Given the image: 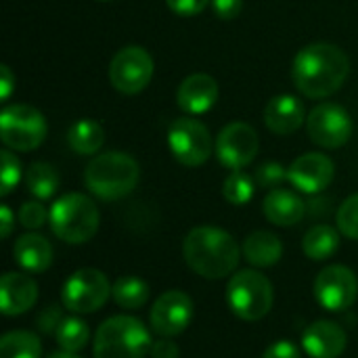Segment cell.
Wrapping results in <instances>:
<instances>
[{
  "label": "cell",
  "mask_w": 358,
  "mask_h": 358,
  "mask_svg": "<svg viewBox=\"0 0 358 358\" xmlns=\"http://www.w3.org/2000/svg\"><path fill=\"white\" fill-rule=\"evenodd\" d=\"M101 2H109V0H101Z\"/></svg>",
  "instance_id": "42"
},
{
  "label": "cell",
  "mask_w": 358,
  "mask_h": 358,
  "mask_svg": "<svg viewBox=\"0 0 358 358\" xmlns=\"http://www.w3.org/2000/svg\"><path fill=\"white\" fill-rule=\"evenodd\" d=\"M350 73V61L346 52L327 42L304 46L292 67L294 84L308 99H325L342 88Z\"/></svg>",
  "instance_id": "1"
},
{
  "label": "cell",
  "mask_w": 358,
  "mask_h": 358,
  "mask_svg": "<svg viewBox=\"0 0 358 358\" xmlns=\"http://www.w3.org/2000/svg\"><path fill=\"white\" fill-rule=\"evenodd\" d=\"M65 317L61 315V310H59V306H48V308H44L40 315H38V319H36V323H38V329L42 331V334H55L57 329H59V325H61V321H63Z\"/></svg>",
  "instance_id": "34"
},
{
  "label": "cell",
  "mask_w": 358,
  "mask_h": 358,
  "mask_svg": "<svg viewBox=\"0 0 358 358\" xmlns=\"http://www.w3.org/2000/svg\"><path fill=\"white\" fill-rule=\"evenodd\" d=\"M149 329L134 317L117 315L107 319L94 334V358H145L151 355Z\"/></svg>",
  "instance_id": "4"
},
{
  "label": "cell",
  "mask_w": 358,
  "mask_h": 358,
  "mask_svg": "<svg viewBox=\"0 0 358 358\" xmlns=\"http://www.w3.org/2000/svg\"><path fill=\"white\" fill-rule=\"evenodd\" d=\"M151 357L153 358H178V346L170 342L168 338L153 342L151 346Z\"/></svg>",
  "instance_id": "38"
},
{
  "label": "cell",
  "mask_w": 358,
  "mask_h": 358,
  "mask_svg": "<svg viewBox=\"0 0 358 358\" xmlns=\"http://www.w3.org/2000/svg\"><path fill=\"white\" fill-rule=\"evenodd\" d=\"M273 283L258 271H239L227 285V302L243 321H260L273 308Z\"/></svg>",
  "instance_id": "6"
},
{
  "label": "cell",
  "mask_w": 358,
  "mask_h": 358,
  "mask_svg": "<svg viewBox=\"0 0 358 358\" xmlns=\"http://www.w3.org/2000/svg\"><path fill=\"white\" fill-rule=\"evenodd\" d=\"M15 262L27 273H44L52 262V248L46 237L38 233H25L15 241Z\"/></svg>",
  "instance_id": "21"
},
{
  "label": "cell",
  "mask_w": 358,
  "mask_h": 358,
  "mask_svg": "<svg viewBox=\"0 0 358 358\" xmlns=\"http://www.w3.org/2000/svg\"><path fill=\"white\" fill-rule=\"evenodd\" d=\"M222 195L233 206H243L254 197V180L241 170H233L222 185Z\"/></svg>",
  "instance_id": "29"
},
{
  "label": "cell",
  "mask_w": 358,
  "mask_h": 358,
  "mask_svg": "<svg viewBox=\"0 0 358 358\" xmlns=\"http://www.w3.org/2000/svg\"><path fill=\"white\" fill-rule=\"evenodd\" d=\"M338 229L348 239L358 241V193L350 195L338 210Z\"/></svg>",
  "instance_id": "30"
},
{
  "label": "cell",
  "mask_w": 358,
  "mask_h": 358,
  "mask_svg": "<svg viewBox=\"0 0 358 358\" xmlns=\"http://www.w3.org/2000/svg\"><path fill=\"white\" fill-rule=\"evenodd\" d=\"M0 73H2V82H0V96L8 99L10 90H13V73L8 69V65H0Z\"/></svg>",
  "instance_id": "40"
},
{
  "label": "cell",
  "mask_w": 358,
  "mask_h": 358,
  "mask_svg": "<svg viewBox=\"0 0 358 358\" xmlns=\"http://www.w3.org/2000/svg\"><path fill=\"white\" fill-rule=\"evenodd\" d=\"M348 344L346 331L331 321H315L302 334V348L310 358H338Z\"/></svg>",
  "instance_id": "16"
},
{
  "label": "cell",
  "mask_w": 358,
  "mask_h": 358,
  "mask_svg": "<svg viewBox=\"0 0 358 358\" xmlns=\"http://www.w3.org/2000/svg\"><path fill=\"white\" fill-rule=\"evenodd\" d=\"M153 78V59L143 46L122 48L109 65V80L115 90L124 94H136Z\"/></svg>",
  "instance_id": "11"
},
{
  "label": "cell",
  "mask_w": 358,
  "mask_h": 358,
  "mask_svg": "<svg viewBox=\"0 0 358 358\" xmlns=\"http://www.w3.org/2000/svg\"><path fill=\"white\" fill-rule=\"evenodd\" d=\"M218 159L229 170H241L258 153V134L250 124L233 122L222 128L216 143Z\"/></svg>",
  "instance_id": "14"
},
{
  "label": "cell",
  "mask_w": 358,
  "mask_h": 358,
  "mask_svg": "<svg viewBox=\"0 0 358 358\" xmlns=\"http://www.w3.org/2000/svg\"><path fill=\"white\" fill-rule=\"evenodd\" d=\"M103 141H105L103 128H101V124H96L92 120H80L67 132L69 147L80 155L96 153L103 147Z\"/></svg>",
  "instance_id": "25"
},
{
  "label": "cell",
  "mask_w": 358,
  "mask_h": 358,
  "mask_svg": "<svg viewBox=\"0 0 358 358\" xmlns=\"http://www.w3.org/2000/svg\"><path fill=\"white\" fill-rule=\"evenodd\" d=\"M334 174V162L323 153H304L287 168V180L308 195L325 191L331 185Z\"/></svg>",
  "instance_id": "15"
},
{
  "label": "cell",
  "mask_w": 358,
  "mask_h": 358,
  "mask_svg": "<svg viewBox=\"0 0 358 358\" xmlns=\"http://www.w3.org/2000/svg\"><path fill=\"white\" fill-rule=\"evenodd\" d=\"M317 302L329 310V313H342L348 310L358 296V279L357 275L342 264L325 266L313 285Z\"/></svg>",
  "instance_id": "10"
},
{
  "label": "cell",
  "mask_w": 358,
  "mask_h": 358,
  "mask_svg": "<svg viewBox=\"0 0 358 358\" xmlns=\"http://www.w3.org/2000/svg\"><path fill=\"white\" fill-rule=\"evenodd\" d=\"M46 218H48V214H46V208L40 203V201H27V203H23L21 206V210H19V222L25 227V229H40L44 222H46Z\"/></svg>",
  "instance_id": "33"
},
{
  "label": "cell",
  "mask_w": 358,
  "mask_h": 358,
  "mask_svg": "<svg viewBox=\"0 0 358 358\" xmlns=\"http://www.w3.org/2000/svg\"><path fill=\"white\" fill-rule=\"evenodd\" d=\"M262 358H302L300 348L289 340H279L264 350Z\"/></svg>",
  "instance_id": "36"
},
{
  "label": "cell",
  "mask_w": 358,
  "mask_h": 358,
  "mask_svg": "<svg viewBox=\"0 0 358 358\" xmlns=\"http://www.w3.org/2000/svg\"><path fill=\"white\" fill-rule=\"evenodd\" d=\"M149 285L132 275L120 277L113 285H111V298L120 308L126 310H136L143 308L149 300Z\"/></svg>",
  "instance_id": "24"
},
{
  "label": "cell",
  "mask_w": 358,
  "mask_h": 358,
  "mask_svg": "<svg viewBox=\"0 0 358 358\" xmlns=\"http://www.w3.org/2000/svg\"><path fill=\"white\" fill-rule=\"evenodd\" d=\"M111 296V285L105 273L96 268H80L76 271L61 289L63 306L76 315L96 313Z\"/></svg>",
  "instance_id": "8"
},
{
  "label": "cell",
  "mask_w": 358,
  "mask_h": 358,
  "mask_svg": "<svg viewBox=\"0 0 358 358\" xmlns=\"http://www.w3.org/2000/svg\"><path fill=\"white\" fill-rule=\"evenodd\" d=\"M283 256V243L275 233L256 231L243 241V258L258 268L275 266Z\"/></svg>",
  "instance_id": "22"
},
{
  "label": "cell",
  "mask_w": 358,
  "mask_h": 358,
  "mask_svg": "<svg viewBox=\"0 0 358 358\" xmlns=\"http://www.w3.org/2000/svg\"><path fill=\"white\" fill-rule=\"evenodd\" d=\"M138 164L128 153L109 151L94 157L84 172V182L90 193H94L99 199L113 201L122 199L128 193L134 191L138 182Z\"/></svg>",
  "instance_id": "3"
},
{
  "label": "cell",
  "mask_w": 358,
  "mask_h": 358,
  "mask_svg": "<svg viewBox=\"0 0 358 358\" xmlns=\"http://www.w3.org/2000/svg\"><path fill=\"white\" fill-rule=\"evenodd\" d=\"M306 120L304 115V105L292 94H279L268 101L264 109V124L271 132L275 134H292L296 132L302 122Z\"/></svg>",
  "instance_id": "19"
},
{
  "label": "cell",
  "mask_w": 358,
  "mask_h": 358,
  "mask_svg": "<svg viewBox=\"0 0 358 358\" xmlns=\"http://www.w3.org/2000/svg\"><path fill=\"white\" fill-rule=\"evenodd\" d=\"M48 220L52 233L61 241L80 245L96 235L101 216L90 197L82 193H67L52 203Z\"/></svg>",
  "instance_id": "5"
},
{
  "label": "cell",
  "mask_w": 358,
  "mask_h": 358,
  "mask_svg": "<svg viewBox=\"0 0 358 358\" xmlns=\"http://www.w3.org/2000/svg\"><path fill=\"white\" fill-rule=\"evenodd\" d=\"M193 319V300L180 292V289H170L162 294L149 313V323L151 331L157 334L159 338H176L185 334V329L191 325Z\"/></svg>",
  "instance_id": "13"
},
{
  "label": "cell",
  "mask_w": 358,
  "mask_h": 358,
  "mask_svg": "<svg viewBox=\"0 0 358 358\" xmlns=\"http://www.w3.org/2000/svg\"><path fill=\"white\" fill-rule=\"evenodd\" d=\"M168 145L172 155L187 168L206 164L214 149L210 130L195 117L174 120L168 130Z\"/></svg>",
  "instance_id": "9"
},
{
  "label": "cell",
  "mask_w": 358,
  "mask_h": 358,
  "mask_svg": "<svg viewBox=\"0 0 358 358\" xmlns=\"http://www.w3.org/2000/svg\"><path fill=\"white\" fill-rule=\"evenodd\" d=\"M262 210H264V216L268 218V222H273L277 227H294L304 218L306 203L294 191L273 189L264 197Z\"/></svg>",
  "instance_id": "20"
},
{
  "label": "cell",
  "mask_w": 358,
  "mask_h": 358,
  "mask_svg": "<svg viewBox=\"0 0 358 358\" xmlns=\"http://www.w3.org/2000/svg\"><path fill=\"white\" fill-rule=\"evenodd\" d=\"M176 101L187 113H206L218 101V82L208 73H193L182 80Z\"/></svg>",
  "instance_id": "18"
},
{
  "label": "cell",
  "mask_w": 358,
  "mask_h": 358,
  "mask_svg": "<svg viewBox=\"0 0 358 358\" xmlns=\"http://www.w3.org/2000/svg\"><path fill=\"white\" fill-rule=\"evenodd\" d=\"M13 231V212L8 206H2L0 208V237H8Z\"/></svg>",
  "instance_id": "39"
},
{
  "label": "cell",
  "mask_w": 358,
  "mask_h": 358,
  "mask_svg": "<svg viewBox=\"0 0 358 358\" xmlns=\"http://www.w3.org/2000/svg\"><path fill=\"white\" fill-rule=\"evenodd\" d=\"M42 344L40 338L31 331H8L0 340V358H40Z\"/></svg>",
  "instance_id": "26"
},
{
  "label": "cell",
  "mask_w": 358,
  "mask_h": 358,
  "mask_svg": "<svg viewBox=\"0 0 358 358\" xmlns=\"http://www.w3.org/2000/svg\"><path fill=\"white\" fill-rule=\"evenodd\" d=\"M340 248V233L329 227V224H317L313 227L306 235H304V241H302V250L304 254L315 260V262H321V260H329Z\"/></svg>",
  "instance_id": "23"
},
{
  "label": "cell",
  "mask_w": 358,
  "mask_h": 358,
  "mask_svg": "<svg viewBox=\"0 0 358 358\" xmlns=\"http://www.w3.org/2000/svg\"><path fill=\"white\" fill-rule=\"evenodd\" d=\"M27 191L38 199H50L59 189V174L50 164L36 162L25 172Z\"/></svg>",
  "instance_id": "27"
},
{
  "label": "cell",
  "mask_w": 358,
  "mask_h": 358,
  "mask_svg": "<svg viewBox=\"0 0 358 358\" xmlns=\"http://www.w3.org/2000/svg\"><path fill=\"white\" fill-rule=\"evenodd\" d=\"M2 174H0V195L6 197L21 180V164L17 155H13L8 149L2 151Z\"/></svg>",
  "instance_id": "31"
},
{
  "label": "cell",
  "mask_w": 358,
  "mask_h": 358,
  "mask_svg": "<svg viewBox=\"0 0 358 358\" xmlns=\"http://www.w3.org/2000/svg\"><path fill=\"white\" fill-rule=\"evenodd\" d=\"M46 358H80L76 352H65V350H59V352H52Z\"/></svg>",
  "instance_id": "41"
},
{
  "label": "cell",
  "mask_w": 358,
  "mask_h": 358,
  "mask_svg": "<svg viewBox=\"0 0 358 358\" xmlns=\"http://www.w3.org/2000/svg\"><path fill=\"white\" fill-rule=\"evenodd\" d=\"M38 300V283L25 273H6L0 281V304L4 317H17Z\"/></svg>",
  "instance_id": "17"
},
{
  "label": "cell",
  "mask_w": 358,
  "mask_h": 358,
  "mask_svg": "<svg viewBox=\"0 0 358 358\" xmlns=\"http://www.w3.org/2000/svg\"><path fill=\"white\" fill-rule=\"evenodd\" d=\"M212 8H214L216 17L229 21V19L239 17V13L243 8V2L241 0H212Z\"/></svg>",
  "instance_id": "37"
},
{
  "label": "cell",
  "mask_w": 358,
  "mask_h": 358,
  "mask_svg": "<svg viewBox=\"0 0 358 358\" xmlns=\"http://www.w3.org/2000/svg\"><path fill=\"white\" fill-rule=\"evenodd\" d=\"M88 338H90L88 325L80 321L78 317H65L59 329L55 331V340L59 348L65 352H80L82 348H86Z\"/></svg>",
  "instance_id": "28"
},
{
  "label": "cell",
  "mask_w": 358,
  "mask_h": 358,
  "mask_svg": "<svg viewBox=\"0 0 358 358\" xmlns=\"http://www.w3.org/2000/svg\"><path fill=\"white\" fill-rule=\"evenodd\" d=\"M310 141L323 149H338L352 136V120L348 111L336 103H323L306 117Z\"/></svg>",
  "instance_id": "12"
},
{
  "label": "cell",
  "mask_w": 358,
  "mask_h": 358,
  "mask_svg": "<svg viewBox=\"0 0 358 358\" xmlns=\"http://www.w3.org/2000/svg\"><path fill=\"white\" fill-rule=\"evenodd\" d=\"M212 0H166V4L180 17H193L201 13Z\"/></svg>",
  "instance_id": "35"
},
{
  "label": "cell",
  "mask_w": 358,
  "mask_h": 358,
  "mask_svg": "<svg viewBox=\"0 0 358 358\" xmlns=\"http://www.w3.org/2000/svg\"><path fill=\"white\" fill-rule=\"evenodd\" d=\"M287 178V170L277 162H266L256 170V182L264 189H277Z\"/></svg>",
  "instance_id": "32"
},
{
  "label": "cell",
  "mask_w": 358,
  "mask_h": 358,
  "mask_svg": "<svg viewBox=\"0 0 358 358\" xmlns=\"http://www.w3.org/2000/svg\"><path fill=\"white\" fill-rule=\"evenodd\" d=\"M0 138L8 149L31 151L46 138V120L29 105H10L0 113Z\"/></svg>",
  "instance_id": "7"
},
{
  "label": "cell",
  "mask_w": 358,
  "mask_h": 358,
  "mask_svg": "<svg viewBox=\"0 0 358 358\" xmlns=\"http://www.w3.org/2000/svg\"><path fill=\"white\" fill-rule=\"evenodd\" d=\"M239 245L218 227H195L182 241L185 262L203 279H224L239 264Z\"/></svg>",
  "instance_id": "2"
}]
</instances>
